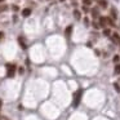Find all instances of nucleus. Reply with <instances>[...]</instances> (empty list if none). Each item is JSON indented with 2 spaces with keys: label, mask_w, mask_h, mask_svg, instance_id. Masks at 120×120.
I'll list each match as a JSON object with an SVG mask.
<instances>
[{
  "label": "nucleus",
  "mask_w": 120,
  "mask_h": 120,
  "mask_svg": "<svg viewBox=\"0 0 120 120\" xmlns=\"http://www.w3.org/2000/svg\"><path fill=\"white\" fill-rule=\"evenodd\" d=\"M99 26L101 27H106L107 26V18L106 17H99Z\"/></svg>",
  "instance_id": "7ed1b4c3"
},
{
  "label": "nucleus",
  "mask_w": 120,
  "mask_h": 120,
  "mask_svg": "<svg viewBox=\"0 0 120 120\" xmlns=\"http://www.w3.org/2000/svg\"><path fill=\"white\" fill-rule=\"evenodd\" d=\"M93 27H94V29H99V23H96V22H93Z\"/></svg>",
  "instance_id": "6ab92c4d"
},
{
  "label": "nucleus",
  "mask_w": 120,
  "mask_h": 120,
  "mask_svg": "<svg viewBox=\"0 0 120 120\" xmlns=\"http://www.w3.org/2000/svg\"><path fill=\"white\" fill-rule=\"evenodd\" d=\"M1 1H4V0H0V3H1Z\"/></svg>",
  "instance_id": "393cba45"
},
{
  "label": "nucleus",
  "mask_w": 120,
  "mask_h": 120,
  "mask_svg": "<svg viewBox=\"0 0 120 120\" xmlns=\"http://www.w3.org/2000/svg\"><path fill=\"white\" fill-rule=\"evenodd\" d=\"M119 61H120V57H119V56H115V57H114V62L117 63Z\"/></svg>",
  "instance_id": "a211bd4d"
},
{
  "label": "nucleus",
  "mask_w": 120,
  "mask_h": 120,
  "mask_svg": "<svg viewBox=\"0 0 120 120\" xmlns=\"http://www.w3.org/2000/svg\"><path fill=\"white\" fill-rule=\"evenodd\" d=\"M107 18V23L110 25V26H115V23H114V21H112V18H110V17H106Z\"/></svg>",
  "instance_id": "4468645a"
},
{
  "label": "nucleus",
  "mask_w": 120,
  "mask_h": 120,
  "mask_svg": "<svg viewBox=\"0 0 120 120\" xmlns=\"http://www.w3.org/2000/svg\"><path fill=\"white\" fill-rule=\"evenodd\" d=\"M114 72L116 74V75H120V65H116V66H115V70H114Z\"/></svg>",
  "instance_id": "f8f14e48"
},
{
  "label": "nucleus",
  "mask_w": 120,
  "mask_h": 120,
  "mask_svg": "<svg viewBox=\"0 0 120 120\" xmlns=\"http://www.w3.org/2000/svg\"><path fill=\"white\" fill-rule=\"evenodd\" d=\"M98 5L105 9V8H107V1L106 0H98Z\"/></svg>",
  "instance_id": "1a4fd4ad"
},
{
  "label": "nucleus",
  "mask_w": 120,
  "mask_h": 120,
  "mask_svg": "<svg viewBox=\"0 0 120 120\" xmlns=\"http://www.w3.org/2000/svg\"><path fill=\"white\" fill-rule=\"evenodd\" d=\"M61 1H63V0H61Z\"/></svg>",
  "instance_id": "a878e982"
},
{
  "label": "nucleus",
  "mask_w": 120,
  "mask_h": 120,
  "mask_svg": "<svg viewBox=\"0 0 120 120\" xmlns=\"http://www.w3.org/2000/svg\"><path fill=\"white\" fill-rule=\"evenodd\" d=\"M74 17H75L76 19H80V17H81L80 12H79V11H74Z\"/></svg>",
  "instance_id": "9b49d317"
},
{
  "label": "nucleus",
  "mask_w": 120,
  "mask_h": 120,
  "mask_svg": "<svg viewBox=\"0 0 120 120\" xmlns=\"http://www.w3.org/2000/svg\"><path fill=\"white\" fill-rule=\"evenodd\" d=\"M81 97H83V89H79L75 94H74V101H72V106L74 107H78L79 103L81 101Z\"/></svg>",
  "instance_id": "f257e3e1"
},
{
  "label": "nucleus",
  "mask_w": 120,
  "mask_h": 120,
  "mask_svg": "<svg viewBox=\"0 0 120 120\" xmlns=\"http://www.w3.org/2000/svg\"><path fill=\"white\" fill-rule=\"evenodd\" d=\"M103 35H105V36H110V35H111L110 29H105V30H103Z\"/></svg>",
  "instance_id": "ddd939ff"
},
{
  "label": "nucleus",
  "mask_w": 120,
  "mask_h": 120,
  "mask_svg": "<svg viewBox=\"0 0 120 120\" xmlns=\"http://www.w3.org/2000/svg\"><path fill=\"white\" fill-rule=\"evenodd\" d=\"M3 38H4V32L0 31V40H3Z\"/></svg>",
  "instance_id": "4be33fe9"
},
{
  "label": "nucleus",
  "mask_w": 120,
  "mask_h": 120,
  "mask_svg": "<svg viewBox=\"0 0 120 120\" xmlns=\"http://www.w3.org/2000/svg\"><path fill=\"white\" fill-rule=\"evenodd\" d=\"M92 17H93V18H98V17H99V12H98V9H97V8L92 9Z\"/></svg>",
  "instance_id": "423d86ee"
},
{
  "label": "nucleus",
  "mask_w": 120,
  "mask_h": 120,
  "mask_svg": "<svg viewBox=\"0 0 120 120\" xmlns=\"http://www.w3.org/2000/svg\"><path fill=\"white\" fill-rule=\"evenodd\" d=\"M112 41L120 45V36H119V34H116V32H115V34H112Z\"/></svg>",
  "instance_id": "20e7f679"
},
{
  "label": "nucleus",
  "mask_w": 120,
  "mask_h": 120,
  "mask_svg": "<svg viewBox=\"0 0 120 120\" xmlns=\"http://www.w3.org/2000/svg\"><path fill=\"white\" fill-rule=\"evenodd\" d=\"M114 88H115V90H116L117 93H120V86H119V84H117V83L114 84Z\"/></svg>",
  "instance_id": "2eb2a0df"
},
{
  "label": "nucleus",
  "mask_w": 120,
  "mask_h": 120,
  "mask_svg": "<svg viewBox=\"0 0 120 120\" xmlns=\"http://www.w3.org/2000/svg\"><path fill=\"white\" fill-rule=\"evenodd\" d=\"M18 43H19V44L22 45V49H26V48H27L26 43H25V39H23V38H22V36H19V38H18Z\"/></svg>",
  "instance_id": "0eeeda50"
},
{
  "label": "nucleus",
  "mask_w": 120,
  "mask_h": 120,
  "mask_svg": "<svg viewBox=\"0 0 120 120\" xmlns=\"http://www.w3.org/2000/svg\"><path fill=\"white\" fill-rule=\"evenodd\" d=\"M18 71H19V74H23V67H19Z\"/></svg>",
  "instance_id": "5701e85b"
},
{
  "label": "nucleus",
  "mask_w": 120,
  "mask_h": 120,
  "mask_svg": "<svg viewBox=\"0 0 120 120\" xmlns=\"http://www.w3.org/2000/svg\"><path fill=\"white\" fill-rule=\"evenodd\" d=\"M30 14H31V9L30 8H25L23 11H22V16L23 17H29Z\"/></svg>",
  "instance_id": "6e6552de"
},
{
  "label": "nucleus",
  "mask_w": 120,
  "mask_h": 120,
  "mask_svg": "<svg viewBox=\"0 0 120 120\" xmlns=\"http://www.w3.org/2000/svg\"><path fill=\"white\" fill-rule=\"evenodd\" d=\"M14 72H16V66H14L13 63H8V65H7V75L14 76Z\"/></svg>",
  "instance_id": "f03ea898"
},
{
  "label": "nucleus",
  "mask_w": 120,
  "mask_h": 120,
  "mask_svg": "<svg viewBox=\"0 0 120 120\" xmlns=\"http://www.w3.org/2000/svg\"><path fill=\"white\" fill-rule=\"evenodd\" d=\"M0 107H1V101H0Z\"/></svg>",
  "instance_id": "b1692460"
},
{
  "label": "nucleus",
  "mask_w": 120,
  "mask_h": 120,
  "mask_svg": "<svg viewBox=\"0 0 120 120\" xmlns=\"http://www.w3.org/2000/svg\"><path fill=\"white\" fill-rule=\"evenodd\" d=\"M7 9H8L7 5H0V12H4V11H7Z\"/></svg>",
  "instance_id": "f3484780"
},
{
  "label": "nucleus",
  "mask_w": 120,
  "mask_h": 120,
  "mask_svg": "<svg viewBox=\"0 0 120 120\" xmlns=\"http://www.w3.org/2000/svg\"><path fill=\"white\" fill-rule=\"evenodd\" d=\"M84 23H85V26H88V23H89L88 18H84Z\"/></svg>",
  "instance_id": "412c9836"
},
{
  "label": "nucleus",
  "mask_w": 120,
  "mask_h": 120,
  "mask_svg": "<svg viewBox=\"0 0 120 120\" xmlns=\"http://www.w3.org/2000/svg\"><path fill=\"white\" fill-rule=\"evenodd\" d=\"M83 11H84V12H85V13H86V12L89 11V9H88V7H86V5H84V7H83Z\"/></svg>",
  "instance_id": "aec40b11"
},
{
  "label": "nucleus",
  "mask_w": 120,
  "mask_h": 120,
  "mask_svg": "<svg viewBox=\"0 0 120 120\" xmlns=\"http://www.w3.org/2000/svg\"><path fill=\"white\" fill-rule=\"evenodd\" d=\"M83 3H84V5L88 7V5H90V4H92V0H83Z\"/></svg>",
  "instance_id": "dca6fc26"
},
{
  "label": "nucleus",
  "mask_w": 120,
  "mask_h": 120,
  "mask_svg": "<svg viewBox=\"0 0 120 120\" xmlns=\"http://www.w3.org/2000/svg\"><path fill=\"white\" fill-rule=\"evenodd\" d=\"M111 17H112L114 19H116V18H117V12H116V9H115V8H112V9H111Z\"/></svg>",
  "instance_id": "9d476101"
},
{
  "label": "nucleus",
  "mask_w": 120,
  "mask_h": 120,
  "mask_svg": "<svg viewBox=\"0 0 120 120\" xmlns=\"http://www.w3.org/2000/svg\"><path fill=\"white\" fill-rule=\"evenodd\" d=\"M71 32H72V26H67V29L65 30V35H66V38H70L71 36Z\"/></svg>",
  "instance_id": "39448f33"
}]
</instances>
